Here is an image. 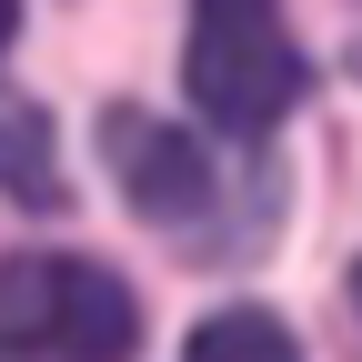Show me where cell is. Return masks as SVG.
I'll list each match as a JSON object with an SVG mask.
<instances>
[{"mask_svg": "<svg viewBox=\"0 0 362 362\" xmlns=\"http://www.w3.org/2000/svg\"><path fill=\"white\" fill-rule=\"evenodd\" d=\"M181 90L211 131L262 141L272 121L302 101V51L282 0H192V51H181Z\"/></svg>", "mask_w": 362, "mask_h": 362, "instance_id": "obj_1", "label": "cell"}, {"mask_svg": "<svg viewBox=\"0 0 362 362\" xmlns=\"http://www.w3.org/2000/svg\"><path fill=\"white\" fill-rule=\"evenodd\" d=\"M141 342V302L81 252H11L0 262V352L51 362H111Z\"/></svg>", "mask_w": 362, "mask_h": 362, "instance_id": "obj_2", "label": "cell"}, {"mask_svg": "<svg viewBox=\"0 0 362 362\" xmlns=\"http://www.w3.org/2000/svg\"><path fill=\"white\" fill-rule=\"evenodd\" d=\"M101 161L121 181V202L141 211L151 232H171V242H211L221 202H232V181H221V161H211L202 131H181L161 111H131V101L101 111Z\"/></svg>", "mask_w": 362, "mask_h": 362, "instance_id": "obj_3", "label": "cell"}, {"mask_svg": "<svg viewBox=\"0 0 362 362\" xmlns=\"http://www.w3.org/2000/svg\"><path fill=\"white\" fill-rule=\"evenodd\" d=\"M0 192H11L21 211H51V202H61V151H51V121H40L30 101H11V90H0Z\"/></svg>", "mask_w": 362, "mask_h": 362, "instance_id": "obj_4", "label": "cell"}, {"mask_svg": "<svg viewBox=\"0 0 362 362\" xmlns=\"http://www.w3.org/2000/svg\"><path fill=\"white\" fill-rule=\"evenodd\" d=\"M221 352H292V322H272V312H211V322H192V362H221Z\"/></svg>", "mask_w": 362, "mask_h": 362, "instance_id": "obj_5", "label": "cell"}, {"mask_svg": "<svg viewBox=\"0 0 362 362\" xmlns=\"http://www.w3.org/2000/svg\"><path fill=\"white\" fill-rule=\"evenodd\" d=\"M11 30H21V0H0V51H11Z\"/></svg>", "mask_w": 362, "mask_h": 362, "instance_id": "obj_6", "label": "cell"}, {"mask_svg": "<svg viewBox=\"0 0 362 362\" xmlns=\"http://www.w3.org/2000/svg\"><path fill=\"white\" fill-rule=\"evenodd\" d=\"M352 312H362V262H352Z\"/></svg>", "mask_w": 362, "mask_h": 362, "instance_id": "obj_7", "label": "cell"}]
</instances>
